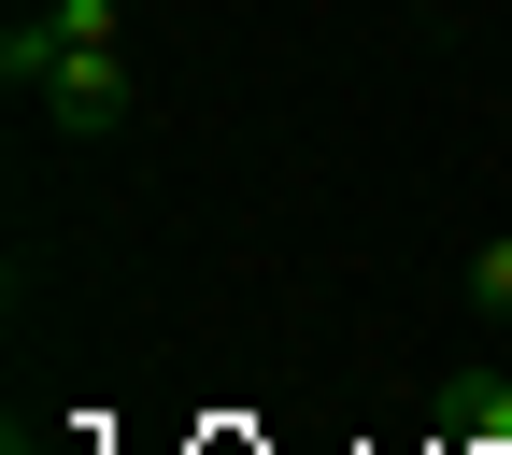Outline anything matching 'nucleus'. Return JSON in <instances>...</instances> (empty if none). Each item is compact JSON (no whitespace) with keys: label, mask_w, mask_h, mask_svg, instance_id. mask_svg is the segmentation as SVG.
I'll use <instances>...</instances> for the list:
<instances>
[{"label":"nucleus","mask_w":512,"mask_h":455,"mask_svg":"<svg viewBox=\"0 0 512 455\" xmlns=\"http://www.w3.org/2000/svg\"><path fill=\"white\" fill-rule=\"evenodd\" d=\"M0 86H15L43 128L100 143V128L128 114V0H29L15 29H0Z\"/></svg>","instance_id":"obj_1"},{"label":"nucleus","mask_w":512,"mask_h":455,"mask_svg":"<svg viewBox=\"0 0 512 455\" xmlns=\"http://www.w3.org/2000/svg\"><path fill=\"white\" fill-rule=\"evenodd\" d=\"M470 313H512V228H498V242L470 256Z\"/></svg>","instance_id":"obj_2"},{"label":"nucleus","mask_w":512,"mask_h":455,"mask_svg":"<svg viewBox=\"0 0 512 455\" xmlns=\"http://www.w3.org/2000/svg\"><path fill=\"white\" fill-rule=\"evenodd\" d=\"M456 427H470V441H512V384H470V399H456Z\"/></svg>","instance_id":"obj_3"}]
</instances>
